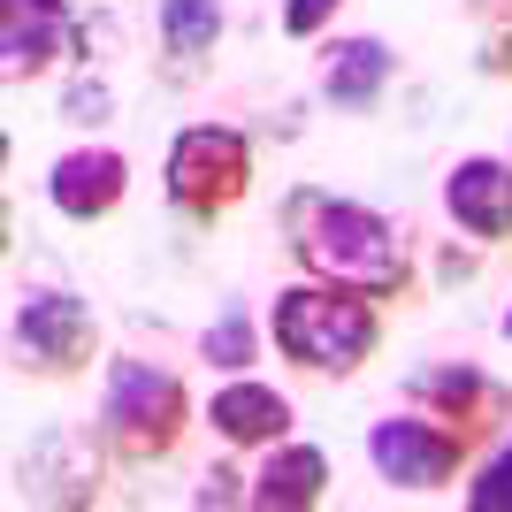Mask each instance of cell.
I'll list each match as a JSON object with an SVG mask.
<instances>
[{"label": "cell", "mask_w": 512, "mask_h": 512, "mask_svg": "<svg viewBox=\"0 0 512 512\" xmlns=\"http://www.w3.org/2000/svg\"><path fill=\"white\" fill-rule=\"evenodd\" d=\"M283 237H291V260L321 283H344V291H367L383 306H413L421 276H413V237L390 222V214L360 207V199L337 192H299L283 199Z\"/></svg>", "instance_id": "6da1fadb"}, {"label": "cell", "mask_w": 512, "mask_h": 512, "mask_svg": "<svg viewBox=\"0 0 512 512\" xmlns=\"http://www.w3.org/2000/svg\"><path fill=\"white\" fill-rule=\"evenodd\" d=\"M268 337L299 375H360L375 352H383V299L367 291H344V283H291L276 291V314H268Z\"/></svg>", "instance_id": "7a4b0ae2"}, {"label": "cell", "mask_w": 512, "mask_h": 512, "mask_svg": "<svg viewBox=\"0 0 512 512\" xmlns=\"http://www.w3.org/2000/svg\"><path fill=\"white\" fill-rule=\"evenodd\" d=\"M192 428V390L176 367H153V360H115L107 367V390H100V444L107 459L123 467H161L176 459Z\"/></svg>", "instance_id": "3957f363"}, {"label": "cell", "mask_w": 512, "mask_h": 512, "mask_svg": "<svg viewBox=\"0 0 512 512\" xmlns=\"http://www.w3.org/2000/svg\"><path fill=\"white\" fill-rule=\"evenodd\" d=\"M161 192L169 207L192 222V230H214V222H230L253 192V138L237 123H192L176 130L169 161H161Z\"/></svg>", "instance_id": "277c9868"}, {"label": "cell", "mask_w": 512, "mask_h": 512, "mask_svg": "<svg viewBox=\"0 0 512 512\" xmlns=\"http://www.w3.org/2000/svg\"><path fill=\"white\" fill-rule=\"evenodd\" d=\"M367 459H375V474H383L390 490L428 497V490H451V482H459V467L474 459V444L451 421L406 406V413H390V421L367 428Z\"/></svg>", "instance_id": "5b68a950"}, {"label": "cell", "mask_w": 512, "mask_h": 512, "mask_svg": "<svg viewBox=\"0 0 512 512\" xmlns=\"http://www.w3.org/2000/svg\"><path fill=\"white\" fill-rule=\"evenodd\" d=\"M100 360V321L77 291H31L16 306V367L39 383H77Z\"/></svg>", "instance_id": "8992f818"}, {"label": "cell", "mask_w": 512, "mask_h": 512, "mask_svg": "<svg viewBox=\"0 0 512 512\" xmlns=\"http://www.w3.org/2000/svg\"><path fill=\"white\" fill-rule=\"evenodd\" d=\"M406 406L451 421L474 451L497 444V436L512 428V390L497 383L490 367H474V360H428V367H413V375H406Z\"/></svg>", "instance_id": "52a82bcc"}, {"label": "cell", "mask_w": 512, "mask_h": 512, "mask_svg": "<svg viewBox=\"0 0 512 512\" xmlns=\"http://www.w3.org/2000/svg\"><path fill=\"white\" fill-rule=\"evenodd\" d=\"M85 54V23L69 0H0V77L39 85Z\"/></svg>", "instance_id": "ba28073f"}, {"label": "cell", "mask_w": 512, "mask_h": 512, "mask_svg": "<svg viewBox=\"0 0 512 512\" xmlns=\"http://www.w3.org/2000/svg\"><path fill=\"white\" fill-rule=\"evenodd\" d=\"M130 192V161L115 146H69L54 169H46V199L62 222H107Z\"/></svg>", "instance_id": "9c48e42d"}, {"label": "cell", "mask_w": 512, "mask_h": 512, "mask_svg": "<svg viewBox=\"0 0 512 512\" xmlns=\"http://www.w3.org/2000/svg\"><path fill=\"white\" fill-rule=\"evenodd\" d=\"M444 214L474 245H512V161L467 153V161L444 176Z\"/></svg>", "instance_id": "30bf717a"}, {"label": "cell", "mask_w": 512, "mask_h": 512, "mask_svg": "<svg viewBox=\"0 0 512 512\" xmlns=\"http://www.w3.org/2000/svg\"><path fill=\"white\" fill-rule=\"evenodd\" d=\"M153 31H161V77L169 85H199L214 69V46H222L230 16H222V0H161Z\"/></svg>", "instance_id": "8fae6325"}, {"label": "cell", "mask_w": 512, "mask_h": 512, "mask_svg": "<svg viewBox=\"0 0 512 512\" xmlns=\"http://www.w3.org/2000/svg\"><path fill=\"white\" fill-rule=\"evenodd\" d=\"M291 398L283 390H268V383H222L207 398V428L222 436V444H237V451H268V444H283L291 436Z\"/></svg>", "instance_id": "7c38bea8"}, {"label": "cell", "mask_w": 512, "mask_h": 512, "mask_svg": "<svg viewBox=\"0 0 512 512\" xmlns=\"http://www.w3.org/2000/svg\"><path fill=\"white\" fill-rule=\"evenodd\" d=\"M390 77H398V54L383 39H337L329 62H321V100L344 107V115H367V107L383 100Z\"/></svg>", "instance_id": "4fadbf2b"}, {"label": "cell", "mask_w": 512, "mask_h": 512, "mask_svg": "<svg viewBox=\"0 0 512 512\" xmlns=\"http://www.w3.org/2000/svg\"><path fill=\"white\" fill-rule=\"evenodd\" d=\"M321 490H329V459H321L314 444H268V459H260L253 474V505L260 512H306L321 505Z\"/></svg>", "instance_id": "5bb4252c"}, {"label": "cell", "mask_w": 512, "mask_h": 512, "mask_svg": "<svg viewBox=\"0 0 512 512\" xmlns=\"http://www.w3.org/2000/svg\"><path fill=\"white\" fill-rule=\"evenodd\" d=\"M199 360H214V367H253L260 360V321L245 314V306H222V314L207 321V337H199Z\"/></svg>", "instance_id": "9a60e30c"}, {"label": "cell", "mask_w": 512, "mask_h": 512, "mask_svg": "<svg viewBox=\"0 0 512 512\" xmlns=\"http://www.w3.org/2000/svg\"><path fill=\"white\" fill-rule=\"evenodd\" d=\"M467 505H474V512H512V436L490 451V459H482V467H474Z\"/></svg>", "instance_id": "2e32d148"}, {"label": "cell", "mask_w": 512, "mask_h": 512, "mask_svg": "<svg viewBox=\"0 0 512 512\" xmlns=\"http://www.w3.org/2000/svg\"><path fill=\"white\" fill-rule=\"evenodd\" d=\"M107 107H115L107 77H77V85H69V100H62V123H77V130H100V123H107Z\"/></svg>", "instance_id": "e0dca14e"}, {"label": "cell", "mask_w": 512, "mask_h": 512, "mask_svg": "<svg viewBox=\"0 0 512 512\" xmlns=\"http://www.w3.org/2000/svg\"><path fill=\"white\" fill-rule=\"evenodd\" d=\"M192 505H253V474H237V467H207L199 474V490H192Z\"/></svg>", "instance_id": "ac0fdd59"}, {"label": "cell", "mask_w": 512, "mask_h": 512, "mask_svg": "<svg viewBox=\"0 0 512 512\" xmlns=\"http://www.w3.org/2000/svg\"><path fill=\"white\" fill-rule=\"evenodd\" d=\"M337 8L344 0H283V31H291V39H314V31L337 23Z\"/></svg>", "instance_id": "d6986e66"}, {"label": "cell", "mask_w": 512, "mask_h": 512, "mask_svg": "<svg viewBox=\"0 0 512 512\" xmlns=\"http://www.w3.org/2000/svg\"><path fill=\"white\" fill-rule=\"evenodd\" d=\"M482 77H512V31H490V39H482Z\"/></svg>", "instance_id": "ffe728a7"}, {"label": "cell", "mask_w": 512, "mask_h": 512, "mask_svg": "<svg viewBox=\"0 0 512 512\" xmlns=\"http://www.w3.org/2000/svg\"><path fill=\"white\" fill-rule=\"evenodd\" d=\"M467 16H482L490 31H512V0H467Z\"/></svg>", "instance_id": "44dd1931"}, {"label": "cell", "mask_w": 512, "mask_h": 512, "mask_svg": "<svg viewBox=\"0 0 512 512\" xmlns=\"http://www.w3.org/2000/svg\"><path fill=\"white\" fill-rule=\"evenodd\" d=\"M436 276H444V283H467V276H474V253H459V245H451V253L436 260Z\"/></svg>", "instance_id": "7402d4cb"}, {"label": "cell", "mask_w": 512, "mask_h": 512, "mask_svg": "<svg viewBox=\"0 0 512 512\" xmlns=\"http://www.w3.org/2000/svg\"><path fill=\"white\" fill-rule=\"evenodd\" d=\"M497 329H505V344H512V306H505V321H497Z\"/></svg>", "instance_id": "603a6c76"}]
</instances>
